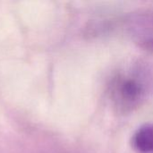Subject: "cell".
I'll return each mask as SVG.
<instances>
[{"mask_svg": "<svg viewBox=\"0 0 153 153\" xmlns=\"http://www.w3.org/2000/svg\"><path fill=\"white\" fill-rule=\"evenodd\" d=\"M126 28L136 44L153 52V12L132 14L126 20Z\"/></svg>", "mask_w": 153, "mask_h": 153, "instance_id": "6da1fadb", "label": "cell"}, {"mask_svg": "<svg viewBox=\"0 0 153 153\" xmlns=\"http://www.w3.org/2000/svg\"><path fill=\"white\" fill-rule=\"evenodd\" d=\"M115 97L123 105H134L142 97L143 89L140 83L133 79H121L114 88Z\"/></svg>", "mask_w": 153, "mask_h": 153, "instance_id": "7a4b0ae2", "label": "cell"}, {"mask_svg": "<svg viewBox=\"0 0 153 153\" xmlns=\"http://www.w3.org/2000/svg\"><path fill=\"white\" fill-rule=\"evenodd\" d=\"M133 145L139 153H153V125H144L133 137Z\"/></svg>", "mask_w": 153, "mask_h": 153, "instance_id": "3957f363", "label": "cell"}]
</instances>
